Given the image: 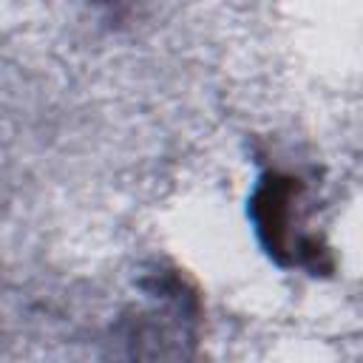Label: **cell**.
<instances>
[{"label": "cell", "mask_w": 363, "mask_h": 363, "mask_svg": "<svg viewBox=\"0 0 363 363\" xmlns=\"http://www.w3.org/2000/svg\"><path fill=\"white\" fill-rule=\"evenodd\" d=\"M250 216L264 250L281 267H303L315 275L332 269L329 250L303 227V182L298 176L264 173L252 190Z\"/></svg>", "instance_id": "obj_1"}]
</instances>
